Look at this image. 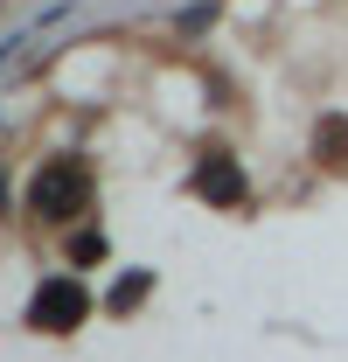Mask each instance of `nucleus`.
Instances as JSON below:
<instances>
[{"mask_svg": "<svg viewBox=\"0 0 348 362\" xmlns=\"http://www.w3.org/2000/svg\"><path fill=\"white\" fill-rule=\"evenodd\" d=\"M84 202H91V181L77 160H56L35 175V216H77Z\"/></svg>", "mask_w": 348, "mask_h": 362, "instance_id": "nucleus-1", "label": "nucleus"}, {"mask_svg": "<svg viewBox=\"0 0 348 362\" xmlns=\"http://www.w3.org/2000/svg\"><path fill=\"white\" fill-rule=\"evenodd\" d=\"M35 320H42V327H77V320H84V286H77V279H56V286H42Z\"/></svg>", "mask_w": 348, "mask_h": 362, "instance_id": "nucleus-2", "label": "nucleus"}]
</instances>
